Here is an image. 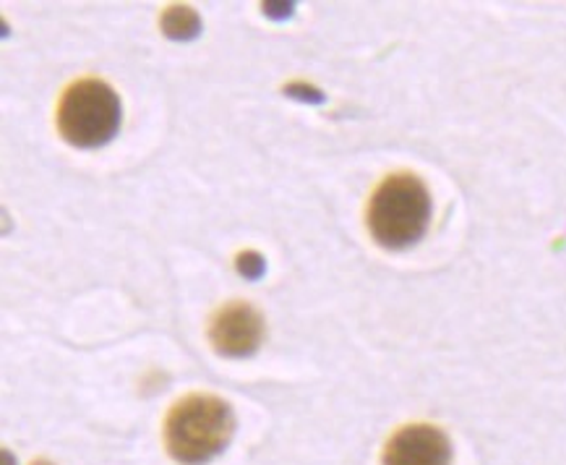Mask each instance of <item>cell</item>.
Segmentation results:
<instances>
[{
    "label": "cell",
    "instance_id": "6da1fadb",
    "mask_svg": "<svg viewBox=\"0 0 566 465\" xmlns=\"http://www.w3.org/2000/svg\"><path fill=\"white\" fill-rule=\"evenodd\" d=\"M235 413L217 395H188L165 418V447L180 465H205L230 445Z\"/></svg>",
    "mask_w": 566,
    "mask_h": 465
},
{
    "label": "cell",
    "instance_id": "7a4b0ae2",
    "mask_svg": "<svg viewBox=\"0 0 566 465\" xmlns=\"http://www.w3.org/2000/svg\"><path fill=\"white\" fill-rule=\"evenodd\" d=\"M431 223V194L423 180L410 173L389 176L368 202L366 225L374 241L399 251L418 244Z\"/></svg>",
    "mask_w": 566,
    "mask_h": 465
},
{
    "label": "cell",
    "instance_id": "3957f363",
    "mask_svg": "<svg viewBox=\"0 0 566 465\" xmlns=\"http://www.w3.org/2000/svg\"><path fill=\"white\" fill-rule=\"evenodd\" d=\"M123 107L111 84L82 79L65 90L57 105V131L78 149H97L118 134Z\"/></svg>",
    "mask_w": 566,
    "mask_h": 465
},
{
    "label": "cell",
    "instance_id": "277c9868",
    "mask_svg": "<svg viewBox=\"0 0 566 465\" xmlns=\"http://www.w3.org/2000/svg\"><path fill=\"white\" fill-rule=\"evenodd\" d=\"M209 340L214 351L228 359H249L264 340V317L251 303L235 301L217 311L209 324Z\"/></svg>",
    "mask_w": 566,
    "mask_h": 465
},
{
    "label": "cell",
    "instance_id": "5b68a950",
    "mask_svg": "<svg viewBox=\"0 0 566 465\" xmlns=\"http://www.w3.org/2000/svg\"><path fill=\"white\" fill-rule=\"evenodd\" d=\"M452 445L441 428L428 424H412L399 428L387 442L381 465H449Z\"/></svg>",
    "mask_w": 566,
    "mask_h": 465
},
{
    "label": "cell",
    "instance_id": "8992f818",
    "mask_svg": "<svg viewBox=\"0 0 566 465\" xmlns=\"http://www.w3.org/2000/svg\"><path fill=\"white\" fill-rule=\"evenodd\" d=\"M163 32L170 40H193L201 32V19L191 6H170L163 13Z\"/></svg>",
    "mask_w": 566,
    "mask_h": 465
},
{
    "label": "cell",
    "instance_id": "52a82bcc",
    "mask_svg": "<svg viewBox=\"0 0 566 465\" xmlns=\"http://www.w3.org/2000/svg\"><path fill=\"white\" fill-rule=\"evenodd\" d=\"M264 270H266V261L261 259V254L245 251V254H241V257H238V272H241L243 278L259 280L261 275H264Z\"/></svg>",
    "mask_w": 566,
    "mask_h": 465
},
{
    "label": "cell",
    "instance_id": "ba28073f",
    "mask_svg": "<svg viewBox=\"0 0 566 465\" xmlns=\"http://www.w3.org/2000/svg\"><path fill=\"white\" fill-rule=\"evenodd\" d=\"M32 465H53V463H48V461H38V463H32Z\"/></svg>",
    "mask_w": 566,
    "mask_h": 465
}]
</instances>
